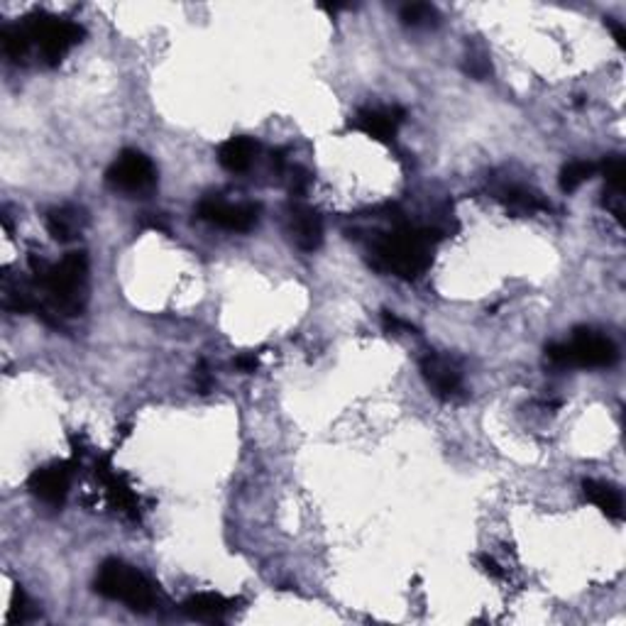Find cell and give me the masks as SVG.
<instances>
[{"mask_svg":"<svg viewBox=\"0 0 626 626\" xmlns=\"http://www.w3.org/2000/svg\"><path fill=\"white\" fill-rule=\"evenodd\" d=\"M440 233L433 228H413V225H399L392 233H385L375 242V265L382 272H389L394 277L413 282L419 279L433 260V245L439 242Z\"/></svg>","mask_w":626,"mask_h":626,"instance_id":"obj_1","label":"cell"},{"mask_svg":"<svg viewBox=\"0 0 626 626\" xmlns=\"http://www.w3.org/2000/svg\"><path fill=\"white\" fill-rule=\"evenodd\" d=\"M30 269L35 284L47 296V304L52 306L54 316H76L83 309V291L89 282V257L86 252H69L62 262H47L30 257Z\"/></svg>","mask_w":626,"mask_h":626,"instance_id":"obj_2","label":"cell"},{"mask_svg":"<svg viewBox=\"0 0 626 626\" xmlns=\"http://www.w3.org/2000/svg\"><path fill=\"white\" fill-rule=\"evenodd\" d=\"M93 590L106 600L123 602L140 614H147L160 604L157 585L147 575L140 573L137 568L123 563L117 558H108L100 563L96 580H93Z\"/></svg>","mask_w":626,"mask_h":626,"instance_id":"obj_3","label":"cell"},{"mask_svg":"<svg viewBox=\"0 0 626 626\" xmlns=\"http://www.w3.org/2000/svg\"><path fill=\"white\" fill-rule=\"evenodd\" d=\"M27 35L32 39V47L39 54V59L47 66H57L74 47L86 37V30L66 18H54L47 13H32L30 18L22 20Z\"/></svg>","mask_w":626,"mask_h":626,"instance_id":"obj_4","label":"cell"},{"mask_svg":"<svg viewBox=\"0 0 626 626\" xmlns=\"http://www.w3.org/2000/svg\"><path fill=\"white\" fill-rule=\"evenodd\" d=\"M106 184L120 194H147L157 184V167L147 154L123 150L108 167Z\"/></svg>","mask_w":626,"mask_h":626,"instance_id":"obj_5","label":"cell"},{"mask_svg":"<svg viewBox=\"0 0 626 626\" xmlns=\"http://www.w3.org/2000/svg\"><path fill=\"white\" fill-rule=\"evenodd\" d=\"M196 215L201 221L218 225L230 233H250L260 223V206L255 204H228L221 196H206L198 201Z\"/></svg>","mask_w":626,"mask_h":626,"instance_id":"obj_6","label":"cell"},{"mask_svg":"<svg viewBox=\"0 0 626 626\" xmlns=\"http://www.w3.org/2000/svg\"><path fill=\"white\" fill-rule=\"evenodd\" d=\"M568 367H612L617 362V345L592 328H578L570 343H565Z\"/></svg>","mask_w":626,"mask_h":626,"instance_id":"obj_7","label":"cell"},{"mask_svg":"<svg viewBox=\"0 0 626 626\" xmlns=\"http://www.w3.org/2000/svg\"><path fill=\"white\" fill-rule=\"evenodd\" d=\"M74 467H76V460H62V463L37 467L35 473L30 474L27 487L39 501H45L49 507H62L72 487Z\"/></svg>","mask_w":626,"mask_h":626,"instance_id":"obj_8","label":"cell"},{"mask_svg":"<svg viewBox=\"0 0 626 626\" xmlns=\"http://www.w3.org/2000/svg\"><path fill=\"white\" fill-rule=\"evenodd\" d=\"M406 120V110L399 106L392 108H362L358 116L350 120V127L372 137L377 143H394L396 130Z\"/></svg>","mask_w":626,"mask_h":626,"instance_id":"obj_9","label":"cell"},{"mask_svg":"<svg viewBox=\"0 0 626 626\" xmlns=\"http://www.w3.org/2000/svg\"><path fill=\"white\" fill-rule=\"evenodd\" d=\"M421 375L430 392L443 402H450L463 394V377L457 372V367L450 365L446 358H440L436 352H426L421 358Z\"/></svg>","mask_w":626,"mask_h":626,"instance_id":"obj_10","label":"cell"},{"mask_svg":"<svg viewBox=\"0 0 626 626\" xmlns=\"http://www.w3.org/2000/svg\"><path fill=\"white\" fill-rule=\"evenodd\" d=\"M287 230L299 250L313 252L323 242V221L318 211L306 204H291L287 211Z\"/></svg>","mask_w":626,"mask_h":626,"instance_id":"obj_11","label":"cell"},{"mask_svg":"<svg viewBox=\"0 0 626 626\" xmlns=\"http://www.w3.org/2000/svg\"><path fill=\"white\" fill-rule=\"evenodd\" d=\"M238 602L230 600V597H223V595H215V592H198V595H191L181 604V612L188 614L191 619H201V622H221L235 609Z\"/></svg>","mask_w":626,"mask_h":626,"instance_id":"obj_12","label":"cell"},{"mask_svg":"<svg viewBox=\"0 0 626 626\" xmlns=\"http://www.w3.org/2000/svg\"><path fill=\"white\" fill-rule=\"evenodd\" d=\"M257 152H260V144L248 135H238V137H230L218 147V161H221L223 170L240 174V171L250 170Z\"/></svg>","mask_w":626,"mask_h":626,"instance_id":"obj_13","label":"cell"},{"mask_svg":"<svg viewBox=\"0 0 626 626\" xmlns=\"http://www.w3.org/2000/svg\"><path fill=\"white\" fill-rule=\"evenodd\" d=\"M582 492L607 519L622 521V517H624V501H622V494H619L614 484L600 483V480H585L582 483Z\"/></svg>","mask_w":626,"mask_h":626,"instance_id":"obj_14","label":"cell"},{"mask_svg":"<svg viewBox=\"0 0 626 626\" xmlns=\"http://www.w3.org/2000/svg\"><path fill=\"white\" fill-rule=\"evenodd\" d=\"M45 223H47V230H49V235H52V240H57V242L74 240V238H76L81 230L79 211H74V208H69V206L52 208V211L47 213Z\"/></svg>","mask_w":626,"mask_h":626,"instance_id":"obj_15","label":"cell"},{"mask_svg":"<svg viewBox=\"0 0 626 626\" xmlns=\"http://www.w3.org/2000/svg\"><path fill=\"white\" fill-rule=\"evenodd\" d=\"M0 45H3V54L8 57L10 62H25L30 52L35 49L32 47V39L27 35L25 25H5L0 30Z\"/></svg>","mask_w":626,"mask_h":626,"instance_id":"obj_16","label":"cell"},{"mask_svg":"<svg viewBox=\"0 0 626 626\" xmlns=\"http://www.w3.org/2000/svg\"><path fill=\"white\" fill-rule=\"evenodd\" d=\"M497 198L504 201L511 211L521 213H536V211H548V204L541 198V194L524 187H504L497 191Z\"/></svg>","mask_w":626,"mask_h":626,"instance_id":"obj_17","label":"cell"},{"mask_svg":"<svg viewBox=\"0 0 626 626\" xmlns=\"http://www.w3.org/2000/svg\"><path fill=\"white\" fill-rule=\"evenodd\" d=\"M595 174H597V167H595L592 161L573 160V161H568L563 170H561V179H558V184H561V188H563L565 194H570V191H575V188H580L585 181H590Z\"/></svg>","mask_w":626,"mask_h":626,"instance_id":"obj_18","label":"cell"},{"mask_svg":"<svg viewBox=\"0 0 626 626\" xmlns=\"http://www.w3.org/2000/svg\"><path fill=\"white\" fill-rule=\"evenodd\" d=\"M399 20H402L406 27H416V30H423V27L439 25V10L429 5V3H406L402 10H399Z\"/></svg>","mask_w":626,"mask_h":626,"instance_id":"obj_19","label":"cell"},{"mask_svg":"<svg viewBox=\"0 0 626 626\" xmlns=\"http://www.w3.org/2000/svg\"><path fill=\"white\" fill-rule=\"evenodd\" d=\"M602 177H604V194H617V196H624L626 187V161L624 157L619 154H612L607 160L602 161Z\"/></svg>","mask_w":626,"mask_h":626,"instance_id":"obj_20","label":"cell"},{"mask_svg":"<svg viewBox=\"0 0 626 626\" xmlns=\"http://www.w3.org/2000/svg\"><path fill=\"white\" fill-rule=\"evenodd\" d=\"M309 187H311V174L301 167H294L291 177H289V194L294 198H304Z\"/></svg>","mask_w":626,"mask_h":626,"instance_id":"obj_21","label":"cell"},{"mask_svg":"<svg viewBox=\"0 0 626 626\" xmlns=\"http://www.w3.org/2000/svg\"><path fill=\"white\" fill-rule=\"evenodd\" d=\"M27 617V597L22 587H15L13 592V600H10V609H8V622H25Z\"/></svg>","mask_w":626,"mask_h":626,"instance_id":"obj_22","label":"cell"},{"mask_svg":"<svg viewBox=\"0 0 626 626\" xmlns=\"http://www.w3.org/2000/svg\"><path fill=\"white\" fill-rule=\"evenodd\" d=\"M194 379H196V387L201 394H208V389L213 387V375H211V370H208L206 360H201L196 365V370H194Z\"/></svg>","mask_w":626,"mask_h":626,"instance_id":"obj_23","label":"cell"},{"mask_svg":"<svg viewBox=\"0 0 626 626\" xmlns=\"http://www.w3.org/2000/svg\"><path fill=\"white\" fill-rule=\"evenodd\" d=\"M382 326H385L387 333H402V331H413L412 323L402 321L396 313L392 311H382Z\"/></svg>","mask_w":626,"mask_h":626,"instance_id":"obj_24","label":"cell"},{"mask_svg":"<svg viewBox=\"0 0 626 626\" xmlns=\"http://www.w3.org/2000/svg\"><path fill=\"white\" fill-rule=\"evenodd\" d=\"M465 69L467 74H473L474 79H484L487 74L492 72V66H490V62L484 57H467Z\"/></svg>","mask_w":626,"mask_h":626,"instance_id":"obj_25","label":"cell"},{"mask_svg":"<svg viewBox=\"0 0 626 626\" xmlns=\"http://www.w3.org/2000/svg\"><path fill=\"white\" fill-rule=\"evenodd\" d=\"M235 367H238L240 372H245V375H250V372H255V370L260 367V360H257L255 352H242V355L235 358Z\"/></svg>","mask_w":626,"mask_h":626,"instance_id":"obj_26","label":"cell"},{"mask_svg":"<svg viewBox=\"0 0 626 626\" xmlns=\"http://www.w3.org/2000/svg\"><path fill=\"white\" fill-rule=\"evenodd\" d=\"M480 568H483L484 573L490 575V578H504V570H501V565L494 561L492 555H480Z\"/></svg>","mask_w":626,"mask_h":626,"instance_id":"obj_27","label":"cell"},{"mask_svg":"<svg viewBox=\"0 0 626 626\" xmlns=\"http://www.w3.org/2000/svg\"><path fill=\"white\" fill-rule=\"evenodd\" d=\"M140 225H143V228H150V230H161V233H170V225L164 223L160 215H147V218H144Z\"/></svg>","mask_w":626,"mask_h":626,"instance_id":"obj_28","label":"cell"},{"mask_svg":"<svg viewBox=\"0 0 626 626\" xmlns=\"http://www.w3.org/2000/svg\"><path fill=\"white\" fill-rule=\"evenodd\" d=\"M607 25H609V30H612V35H614V39H617V45H619V47H624V39H626L624 27L617 25V22H612V20H609Z\"/></svg>","mask_w":626,"mask_h":626,"instance_id":"obj_29","label":"cell"}]
</instances>
